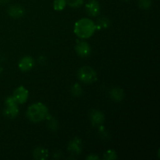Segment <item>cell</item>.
Instances as JSON below:
<instances>
[{"label": "cell", "mask_w": 160, "mask_h": 160, "mask_svg": "<svg viewBox=\"0 0 160 160\" xmlns=\"http://www.w3.org/2000/svg\"><path fill=\"white\" fill-rule=\"evenodd\" d=\"M96 25L89 18H82L78 20L74 25V33L80 38L86 39L93 35Z\"/></svg>", "instance_id": "obj_1"}, {"label": "cell", "mask_w": 160, "mask_h": 160, "mask_svg": "<svg viewBox=\"0 0 160 160\" xmlns=\"http://www.w3.org/2000/svg\"><path fill=\"white\" fill-rule=\"evenodd\" d=\"M109 20L107 18H101L97 21L96 25V29H102V28H106L109 26Z\"/></svg>", "instance_id": "obj_15"}, {"label": "cell", "mask_w": 160, "mask_h": 160, "mask_svg": "<svg viewBox=\"0 0 160 160\" xmlns=\"http://www.w3.org/2000/svg\"><path fill=\"white\" fill-rule=\"evenodd\" d=\"M110 97L112 99L115 100L117 102L121 101L123 97H124L123 91L121 88H114L110 91Z\"/></svg>", "instance_id": "obj_13"}, {"label": "cell", "mask_w": 160, "mask_h": 160, "mask_svg": "<svg viewBox=\"0 0 160 160\" xmlns=\"http://www.w3.org/2000/svg\"><path fill=\"white\" fill-rule=\"evenodd\" d=\"M71 92L72 95H74V96H81V95L82 94V88H81V85L79 84H75L74 85L72 86Z\"/></svg>", "instance_id": "obj_16"}, {"label": "cell", "mask_w": 160, "mask_h": 160, "mask_svg": "<svg viewBox=\"0 0 160 160\" xmlns=\"http://www.w3.org/2000/svg\"><path fill=\"white\" fill-rule=\"evenodd\" d=\"M80 81L85 84H92L97 81V73L95 70L88 66L81 67L78 73Z\"/></svg>", "instance_id": "obj_3"}, {"label": "cell", "mask_w": 160, "mask_h": 160, "mask_svg": "<svg viewBox=\"0 0 160 160\" xmlns=\"http://www.w3.org/2000/svg\"><path fill=\"white\" fill-rule=\"evenodd\" d=\"M138 5L140 8L143 9H147L151 6V0H138Z\"/></svg>", "instance_id": "obj_19"}, {"label": "cell", "mask_w": 160, "mask_h": 160, "mask_svg": "<svg viewBox=\"0 0 160 160\" xmlns=\"http://www.w3.org/2000/svg\"><path fill=\"white\" fill-rule=\"evenodd\" d=\"M27 117L31 121L38 123L44 120H48L51 116L45 105L42 102H37L29 106L27 111Z\"/></svg>", "instance_id": "obj_2"}, {"label": "cell", "mask_w": 160, "mask_h": 160, "mask_svg": "<svg viewBox=\"0 0 160 160\" xmlns=\"http://www.w3.org/2000/svg\"><path fill=\"white\" fill-rule=\"evenodd\" d=\"M67 6L66 0H54L53 2V7L56 11H61L64 9Z\"/></svg>", "instance_id": "obj_14"}, {"label": "cell", "mask_w": 160, "mask_h": 160, "mask_svg": "<svg viewBox=\"0 0 160 160\" xmlns=\"http://www.w3.org/2000/svg\"><path fill=\"white\" fill-rule=\"evenodd\" d=\"M48 120V128H49L52 131H56L58 128V123H57V121L56 120V119L50 117Z\"/></svg>", "instance_id": "obj_20"}, {"label": "cell", "mask_w": 160, "mask_h": 160, "mask_svg": "<svg viewBox=\"0 0 160 160\" xmlns=\"http://www.w3.org/2000/svg\"><path fill=\"white\" fill-rule=\"evenodd\" d=\"M2 67H0V73H2Z\"/></svg>", "instance_id": "obj_23"}, {"label": "cell", "mask_w": 160, "mask_h": 160, "mask_svg": "<svg viewBox=\"0 0 160 160\" xmlns=\"http://www.w3.org/2000/svg\"><path fill=\"white\" fill-rule=\"evenodd\" d=\"M84 0H66L67 4L73 8H78L84 3Z\"/></svg>", "instance_id": "obj_18"}, {"label": "cell", "mask_w": 160, "mask_h": 160, "mask_svg": "<svg viewBox=\"0 0 160 160\" xmlns=\"http://www.w3.org/2000/svg\"><path fill=\"white\" fill-rule=\"evenodd\" d=\"M28 95H29V92L23 86H20L17 88L13 92L12 95V98H14L17 103L19 104H23V103L26 102L28 100Z\"/></svg>", "instance_id": "obj_5"}, {"label": "cell", "mask_w": 160, "mask_h": 160, "mask_svg": "<svg viewBox=\"0 0 160 160\" xmlns=\"http://www.w3.org/2000/svg\"><path fill=\"white\" fill-rule=\"evenodd\" d=\"M34 61L31 56H24L19 61L18 67L21 71H28L34 67Z\"/></svg>", "instance_id": "obj_8"}, {"label": "cell", "mask_w": 160, "mask_h": 160, "mask_svg": "<svg viewBox=\"0 0 160 160\" xmlns=\"http://www.w3.org/2000/svg\"><path fill=\"white\" fill-rule=\"evenodd\" d=\"M103 158L107 160H112V159H116L117 158V152L113 150H108L106 152L104 153V156H103Z\"/></svg>", "instance_id": "obj_17"}, {"label": "cell", "mask_w": 160, "mask_h": 160, "mask_svg": "<svg viewBox=\"0 0 160 160\" xmlns=\"http://www.w3.org/2000/svg\"><path fill=\"white\" fill-rule=\"evenodd\" d=\"M86 12L91 17H97L100 13V5L97 0H89L85 5Z\"/></svg>", "instance_id": "obj_6"}, {"label": "cell", "mask_w": 160, "mask_h": 160, "mask_svg": "<svg viewBox=\"0 0 160 160\" xmlns=\"http://www.w3.org/2000/svg\"><path fill=\"white\" fill-rule=\"evenodd\" d=\"M87 159L88 160H90V159H92V160H98V159H99V158H98V156H95V155H92V156H88Z\"/></svg>", "instance_id": "obj_21"}, {"label": "cell", "mask_w": 160, "mask_h": 160, "mask_svg": "<svg viewBox=\"0 0 160 160\" xmlns=\"http://www.w3.org/2000/svg\"><path fill=\"white\" fill-rule=\"evenodd\" d=\"M124 1H128V0H124Z\"/></svg>", "instance_id": "obj_24"}, {"label": "cell", "mask_w": 160, "mask_h": 160, "mask_svg": "<svg viewBox=\"0 0 160 160\" xmlns=\"http://www.w3.org/2000/svg\"><path fill=\"white\" fill-rule=\"evenodd\" d=\"M91 120L93 125L99 126L105 121V116L102 112L98 110H93L91 113Z\"/></svg>", "instance_id": "obj_10"}, {"label": "cell", "mask_w": 160, "mask_h": 160, "mask_svg": "<svg viewBox=\"0 0 160 160\" xmlns=\"http://www.w3.org/2000/svg\"><path fill=\"white\" fill-rule=\"evenodd\" d=\"M77 53L81 57H88L91 54V47L87 42H79L77 43L75 46Z\"/></svg>", "instance_id": "obj_7"}, {"label": "cell", "mask_w": 160, "mask_h": 160, "mask_svg": "<svg viewBox=\"0 0 160 160\" xmlns=\"http://www.w3.org/2000/svg\"><path fill=\"white\" fill-rule=\"evenodd\" d=\"M81 149H82V142H81V139L78 138L73 139L68 145L69 151L75 155H79L81 153Z\"/></svg>", "instance_id": "obj_9"}, {"label": "cell", "mask_w": 160, "mask_h": 160, "mask_svg": "<svg viewBox=\"0 0 160 160\" xmlns=\"http://www.w3.org/2000/svg\"><path fill=\"white\" fill-rule=\"evenodd\" d=\"M8 13L12 18H20L24 15V9L20 6H11L8 9Z\"/></svg>", "instance_id": "obj_11"}, {"label": "cell", "mask_w": 160, "mask_h": 160, "mask_svg": "<svg viewBox=\"0 0 160 160\" xmlns=\"http://www.w3.org/2000/svg\"><path fill=\"white\" fill-rule=\"evenodd\" d=\"M9 1V0H0V3H1V4H6V3H7Z\"/></svg>", "instance_id": "obj_22"}, {"label": "cell", "mask_w": 160, "mask_h": 160, "mask_svg": "<svg viewBox=\"0 0 160 160\" xmlns=\"http://www.w3.org/2000/svg\"><path fill=\"white\" fill-rule=\"evenodd\" d=\"M33 156L34 159L38 160H45L48 158V152L46 148L43 147H38L34 150Z\"/></svg>", "instance_id": "obj_12"}, {"label": "cell", "mask_w": 160, "mask_h": 160, "mask_svg": "<svg viewBox=\"0 0 160 160\" xmlns=\"http://www.w3.org/2000/svg\"><path fill=\"white\" fill-rule=\"evenodd\" d=\"M6 108L4 110V114L6 117L10 119H13L17 117L19 114V108L17 106V102L14 100L12 96L8 97L6 99Z\"/></svg>", "instance_id": "obj_4"}]
</instances>
